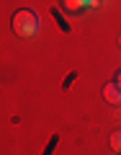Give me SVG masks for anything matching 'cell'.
<instances>
[{
    "label": "cell",
    "instance_id": "cell-1",
    "mask_svg": "<svg viewBox=\"0 0 121 155\" xmlns=\"http://www.w3.org/2000/svg\"><path fill=\"white\" fill-rule=\"evenodd\" d=\"M13 31L21 39H31L39 31V16L33 11H26V8L23 11H16L13 13Z\"/></svg>",
    "mask_w": 121,
    "mask_h": 155
},
{
    "label": "cell",
    "instance_id": "cell-2",
    "mask_svg": "<svg viewBox=\"0 0 121 155\" xmlns=\"http://www.w3.org/2000/svg\"><path fill=\"white\" fill-rule=\"evenodd\" d=\"M103 98L108 101V104H113V106H121V85L119 83H108L103 88Z\"/></svg>",
    "mask_w": 121,
    "mask_h": 155
},
{
    "label": "cell",
    "instance_id": "cell-3",
    "mask_svg": "<svg viewBox=\"0 0 121 155\" xmlns=\"http://www.w3.org/2000/svg\"><path fill=\"white\" fill-rule=\"evenodd\" d=\"M62 5L70 13H77V11H83V8L88 5V0H62Z\"/></svg>",
    "mask_w": 121,
    "mask_h": 155
},
{
    "label": "cell",
    "instance_id": "cell-4",
    "mask_svg": "<svg viewBox=\"0 0 121 155\" xmlns=\"http://www.w3.org/2000/svg\"><path fill=\"white\" fill-rule=\"evenodd\" d=\"M111 150L121 153V129H116V132L111 134Z\"/></svg>",
    "mask_w": 121,
    "mask_h": 155
},
{
    "label": "cell",
    "instance_id": "cell-5",
    "mask_svg": "<svg viewBox=\"0 0 121 155\" xmlns=\"http://www.w3.org/2000/svg\"><path fill=\"white\" fill-rule=\"evenodd\" d=\"M116 78H119V80H116V83H119V85H121V72H119V75H116Z\"/></svg>",
    "mask_w": 121,
    "mask_h": 155
},
{
    "label": "cell",
    "instance_id": "cell-6",
    "mask_svg": "<svg viewBox=\"0 0 121 155\" xmlns=\"http://www.w3.org/2000/svg\"><path fill=\"white\" fill-rule=\"evenodd\" d=\"M119 47H121V36H119Z\"/></svg>",
    "mask_w": 121,
    "mask_h": 155
},
{
    "label": "cell",
    "instance_id": "cell-7",
    "mask_svg": "<svg viewBox=\"0 0 121 155\" xmlns=\"http://www.w3.org/2000/svg\"><path fill=\"white\" fill-rule=\"evenodd\" d=\"M119 155H121V153H119Z\"/></svg>",
    "mask_w": 121,
    "mask_h": 155
}]
</instances>
